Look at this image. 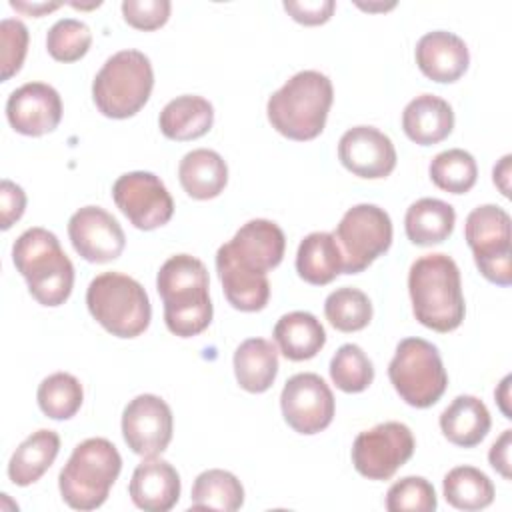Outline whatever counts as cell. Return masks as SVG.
I'll list each match as a JSON object with an SVG mask.
<instances>
[{
	"label": "cell",
	"instance_id": "obj_1",
	"mask_svg": "<svg viewBox=\"0 0 512 512\" xmlns=\"http://www.w3.org/2000/svg\"><path fill=\"white\" fill-rule=\"evenodd\" d=\"M286 250L282 228L266 218L248 220L216 252V272L232 308L258 312L270 300L266 272L276 268Z\"/></svg>",
	"mask_w": 512,
	"mask_h": 512
},
{
	"label": "cell",
	"instance_id": "obj_2",
	"mask_svg": "<svg viewBox=\"0 0 512 512\" xmlns=\"http://www.w3.org/2000/svg\"><path fill=\"white\" fill-rule=\"evenodd\" d=\"M210 278L202 260L192 254H174L158 270L156 290L164 302L166 328L192 338L204 332L212 322Z\"/></svg>",
	"mask_w": 512,
	"mask_h": 512
},
{
	"label": "cell",
	"instance_id": "obj_3",
	"mask_svg": "<svg viewBox=\"0 0 512 512\" xmlns=\"http://www.w3.org/2000/svg\"><path fill=\"white\" fill-rule=\"evenodd\" d=\"M408 292L416 320L434 332L456 330L466 314L458 264L442 252L416 258L408 272Z\"/></svg>",
	"mask_w": 512,
	"mask_h": 512
},
{
	"label": "cell",
	"instance_id": "obj_4",
	"mask_svg": "<svg viewBox=\"0 0 512 512\" xmlns=\"http://www.w3.org/2000/svg\"><path fill=\"white\" fill-rule=\"evenodd\" d=\"M332 100L334 88L330 78L318 70H302L268 98L266 116L282 136L306 142L322 134Z\"/></svg>",
	"mask_w": 512,
	"mask_h": 512
},
{
	"label": "cell",
	"instance_id": "obj_5",
	"mask_svg": "<svg viewBox=\"0 0 512 512\" xmlns=\"http://www.w3.org/2000/svg\"><path fill=\"white\" fill-rule=\"evenodd\" d=\"M12 262L38 304L54 308L72 294L74 266L54 232L40 226L24 230L12 246Z\"/></svg>",
	"mask_w": 512,
	"mask_h": 512
},
{
	"label": "cell",
	"instance_id": "obj_6",
	"mask_svg": "<svg viewBox=\"0 0 512 512\" xmlns=\"http://www.w3.org/2000/svg\"><path fill=\"white\" fill-rule=\"evenodd\" d=\"M122 470V456L106 438H86L76 444L60 470L62 500L74 510L100 508Z\"/></svg>",
	"mask_w": 512,
	"mask_h": 512
},
{
	"label": "cell",
	"instance_id": "obj_7",
	"mask_svg": "<svg viewBox=\"0 0 512 512\" xmlns=\"http://www.w3.org/2000/svg\"><path fill=\"white\" fill-rule=\"evenodd\" d=\"M154 88V70L150 58L134 48L112 54L96 72L92 82V100L96 108L116 120L138 114Z\"/></svg>",
	"mask_w": 512,
	"mask_h": 512
},
{
	"label": "cell",
	"instance_id": "obj_8",
	"mask_svg": "<svg viewBox=\"0 0 512 512\" xmlns=\"http://www.w3.org/2000/svg\"><path fill=\"white\" fill-rule=\"evenodd\" d=\"M86 306L92 318L116 338H136L148 326L152 308L144 286L122 272H102L88 284Z\"/></svg>",
	"mask_w": 512,
	"mask_h": 512
},
{
	"label": "cell",
	"instance_id": "obj_9",
	"mask_svg": "<svg viewBox=\"0 0 512 512\" xmlns=\"http://www.w3.org/2000/svg\"><path fill=\"white\" fill-rule=\"evenodd\" d=\"M388 378L398 396L414 408L436 404L448 386V374L438 348L416 336L398 342L388 364Z\"/></svg>",
	"mask_w": 512,
	"mask_h": 512
},
{
	"label": "cell",
	"instance_id": "obj_10",
	"mask_svg": "<svg viewBox=\"0 0 512 512\" xmlns=\"http://www.w3.org/2000/svg\"><path fill=\"white\" fill-rule=\"evenodd\" d=\"M464 238L480 274L498 286L512 284L510 216L496 204L476 206L464 222Z\"/></svg>",
	"mask_w": 512,
	"mask_h": 512
},
{
	"label": "cell",
	"instance_id": "obj_11",
	"mask_svg": "<svg viewBox=\"0 0 512 512\" xmlns=\"http://www.w3.org/2000/svg\"><path fill=\"white\" fill-rule=\"evenodd\" d=\"M334 238L342 254V272L358 274L390 248L392 220L376 204H356L340 218Z\"/></svg>",
	"mask_w": 512,
	"mask_h": 512
},
{
	"label": "cell",
	"instance_id": "obj_12",
	"mask_svg": "<svg viewBox=\"0 0 512 512\" xmlns=\"http://www.w3.org/2000/svg\"><path fill=\"white\" fill-rule=\"evenodd\" d=\"M412 430L402 422H382L360 432L352 444V464L368 480H388L414 454Z\"/></svg>",
	"mask_w": 512,
	"mask_h": 512
},
{
	"label": "cell",
	"instance_id": "obj_13",
	"mask_svg": "<svg viewBox=\"0 0 512 512\" xmlns=\"http://www.w3.org/2000/svg\"><path fill=\"white\" fill-rule=\"evenodd\" d=\"M112 198L118 210L138 230H156L170 222L174 200L164 182L144 170L126 172L112 184Z\"/></svg>",
	"mask_w": 512,
	"mask_h": 512
},
{
	"label": "cell",
	"instance_id": "obj_14",
	"mask_svg": "<svg viewBox=\"0 0 512 512\" xmlns=\"http://www.w3.org/2000/svg\"><path fill=\"white\" fill-rule=\"evenodd\" d=\"M280 408L286 424L298 434H318L334 418V394L314 372H300L286 380L280 394Z\"/></svg>",
	"mask_w": 512,
	"mask_h": 512
},
{
	"label": "cell",
	"instance_id": "obj_15",
	"mask_svg": "<svg viewBox=\"0 0 512 512\" xmlns=\"http://www.w3.org/2000/svg\"><path fill=\"white\" fill-rule=\"evenodd\" d=\"M172 430V410L156 394H138L122 412L124 442L142 458L162 454L172 440Z\"/></svg>",
	"mask_w": 512,
	"mask_h": 512
},
{
	"label": "cell",
	"instance_id": "obj_16",
	"mask_svg": "<svg viewBox=\"0 0 512 512\" xmlns=\"http://www.w3.org/2000/svg\"><path fill=\"white\" fill-rule=\"evenodd\" d=\"M68 236L74 250L92 264L116 260L126 246L118 220L100 206H82L68 220Z\"/></svg>",
	"mask_w": 512,
	"mask_h": 512
},
{
	"label": "cell",
	"instance_id": "obj_17",
	"mask_svg": "<svg viewBox=\"0 0 512 512\" xmlns=\"http://www.w3.org/2000/svg\"><path fill=\"white\" fill-rule=\"evenodd\" d=\"M338 160L354 176L378 180L396 168V148L378 128L352 126L338 140Z\"/></svg>",
	"mask_w": 512,
	"mask_h": 512
},
{
	"label": "cell",
	"instance_id": "obj_18",
	"mask_svg": "<svg viewBox=\"0 0 512 512\" xmlns=\"http://www.w3.org/2000/svg\"><path fill=\"white\" fill-rule=\"evenodd\" d=\"M6 118L18 134L44 136L62 120V98L46 82H26L8 96Z\"/></svg>",
	"mask_w": 512,
	"mask_h": 512
},
{
	"label": "cell",
	"instance_id": "obj_19",
	"mask_svg": "<svg viewBox=\"0 0 512 512\" xmlns=\"http://www.w3.org/2000/svg\"><path fill=\"white\" fill-rule=\"evenodd\" d=\"M414 56L420 72L440 84L456 82L470 64L466 42L448 30H432L420 36Z\"/></svg>",
	"mask_w": 512,
	"mask_h": 512
},
{
	"label": "cell",
	"instance_id": "obj_20",
	"mask_svg": "<svg viewBox=\"0 0 512 512\" xmlns=\"http://www.w3.org/2000/svg\"><path fill=\"white\" fill-rule=\"evenodd\" d=\"M128 494L140 510L168 512L180 498V476L170 462L148 456L134 468Z\"/></svg>",
	"mask_w": 512,
	"mask_h": 512
},
{
	"label": "cell",
	"instance_id": "obj_21",
	"mask_svg": "<svg viewBox=\"0 0 512 512\" xmlns=\"http://www.w3.org/2000/svg\"><path fill=\"white\" fill-rule=\"evenodd\" d=\"M452 128V106L444 98L434 94H420L412 98L402 112L404 134L420 146H432L442 142L450 136Z\"/></svg>",
	"mask_w": 512,
	"mask_h": 512
},
{
	"label": "cell",
	"instance_id": "obj_22",
	"mask_svg": "<svg viewBox=\"0 0 512 512\" xmlns=\"http://www.w3.org/2000/svg\"><path fill=\"white\" fill-rule=\"evenodd\" d=\"M492 420L486 404L470 394L456 396L440 414V430L460 448L478 446L490 432Z\"/></svg>",
	"mask_w": 512,
	"mask_h": 512
},
{
	"label": "cell",
	"instance_id": "obj_23",
	"mask_svg": "<svg viewBox=\"0 0 512 512\" xmlns=\"http://www.w3.org/2000/svg\"><path fill=\"white\" fill-rule=\"evenodd\" d=\"M178 180L190 198L210 200L226 188L228 166L216 150L196 148L182 156L178 164Z\"/></svg>",
	"mask_w": 512,
	"mask_h": 512
},
{
	"label": "cell",
	"instance_id": "obj_24",
	"mask_svg": "<svg viewBox=\"0 0 512 512\" xmlns=\"http://www.w3.org/2000/svg\"><path fill=\"white\" fill-rule=\"evenodd\" d=\"M272 336L282 356L292 362L314 358L326 344L324 326L314 314L304 310H294L280 316Z\"/></svg>",
	"mask_w": 512,
	"mask_h": 512
},
{
	"label": "cell",
	"instance_id": "obj_25",
	"mask_svg": "<svg viewBox=\"0 0 512 512\" xmlns=\"http://www.w3.org/2000/svg\"><path fill=\"white\" fill-rule=\"evenodd\" d=\"M214 124L212 104L198 94H182L172 98L160 112V132L178 142L204 136Z\"/></svg>",
	"mask_w": 512,
	"mask_h": 512
},
{
	"label": "cell",
	"instance_id": "obj_26",
	"mask_svg": "<svg viewBox=\"0 0 512 512\" xmlns=\"http://www.w3.org/2000/svg\"><path fill=\"white\" fill-rule=\"evenodd\" d=\"M60 450V436L40 428L18 444L8 462V478L16 486H30L54 464Z\"/></svg>",
	"mask_w": 512,
	"mask_h": 512
},
{
	"label": "cell",
	"instance_id": "obj_27",
	"mask_svg": "<svg viewBox=\"0 0 512 512\" xmlns=\"http://www.w3.org/2000/svg\"><path fill=\"white\" fill-rule=\"evenodd\" d=\"M278 374V350L266 338H248L234 352V376L252 394L266 392Z\"/></svg>",
	"mask_w": 512,
	"mask_h": 512
},
{
	"label": "cell",
	"instance_id": "obj_28",
	"mask_svg": "<svg viewBox=\"0 0 512 512\" xmlns=\"http://www.w3.org/2000/svg\"><path fill=\"white\" fill-rule=\"evenodd\" d=\"M454 224V208L438 198H420L412 202L404 216L406 236L416 246H434L448 240Z\"/></svg>",
	"mask_w": 512,
	"mask_h": 512
},
{
	"label": "cell",
	"instance_id": "obj_29",
	"mask_svg": "<svg viewBox=\"0 0 512 512\" xmlns=\"http://www.w3.org/2000/svg\"><path fill=\"white\" fill-rule=\"evenodd\" d=\"M298 276L314 286L330 284L342 272V254L330 232H310L296 252Z\"/></svg>",
	"mask_w": 512,
	"mask_h": 512
},
{
	"label": "cell",
	"instance_id": "obj_30",
	"mask_svg": "<svg viewBox=\"0 0 512 512\" xmlns=\"http://www.w3.org/2000/svg\"><path fill=\"white\" fill-rule=\"evenodd\" d=\"M244 504V488L240 480L220 468L204 470L196 476L190 494V508L194 510H224L234 512Z\"/></svg>",
	"mask_w": 512,
	"mask_h": 512
},
{
	"label": "cell",
	"instance_id": "obj_31",
	"mask_svg": "<svg viewBox=\"0 0 512 512\" xmlns=\"http://www.w3.org/2000/svg\"><path fill=\"white\" fill-rule=\"evenodd\" d=\"M442 492L450 506L466 512L482 510L494 500L492 480L474 466H456L442 480Z\"/></svg>",
	"mask_w": 512,
	"mask_h": 512
},
{
	"label": "cell",
	"instance_id": "obj_32",
	"mask_svg": "<svg viewBox=\"0 0 512 512\" xmlns=\"http://www.w3.org/2000/svg\"><path fill=\"white\" fill-rule=\"evenodd\" d=\"M36 400L40 410L52 420L72 418L84 400L82 384L68 372H54L38 384Z\"/></svg>",
	"mask_w": 512,
	"mask_h": 512
},
{
	"label": "cell",
	"instance_id": "obj_33",
	"mask_svg": "<svg viewBox=\"0 0 512 512\" xmlns=\"http://www.w3.org/2000/svg\"><path fill=\"white\" fill-rule=\"evenodd\" d=\"M428 174L440 190L450 194H466L476 184L478 166L470 152L450 148L432 158Z\"/></svg>",
	"mask_w": 512,
	"mask_h": 512
},
{
	"label": "cell",
	"instance_id": "obj_34",
	"mask_svg": "<svg viewBox=\"0 0 512 512\" xmlns=\"http://www.w3.org/2000/svg\"><path fill=\"white\" fill-rule=\"evenodd\" d=\"M324 316L340 332H358L372 320V302L362 290L342 286L328 294Z\"/></svg>",
	"mask_w": 512,
	"mask_h": 512
},
{
	"label": "cell",
	"instance_id": "obj_35",
	"mask_svg": "<svg viewBox=\"0 0 512 512\" xmlns=\"http://www.w3.org/2000/svg\"><path fill=\"white\" fill-rule=\"evenodd\" d=\"M328 370L336 388L348 394L364 392L374 380L372 360L358 344H342L334 352Z\"/></svg>",
	"mask_w": 512,
	"mask_h": 512
},
{
	"label": "cell",
	"instance_id": "obj_36",
	"mask_svg": "<svg viewBox=\"0 0 512 512\" xmlns=\"http://www.w3.org/2000/svg\"><path fill=\"white\" fill-rule=\"evenodd\" d=\"M92 44V32L88 24L76 18L56 20L46 34V50L58 62L80 60Z\"/></svg>",
	"mask_w": 512,
	"mask_h": 512
},
{
	"label": "cell",
	"instance_id": "obj_37",
	"mask_svg": "<svg viewBox=\"0 0 512 512\" xmlns=\"http://www.w3.org/2000/svg\"><path fill=\"white\" fill-rule=\"evenodd\" d=\"M436 506V490L422 476L400 478L386 492L388 512H432Z\"/></svg>",
	"mask_w": 512,
	"mask_h": 512
},
{
	"label": "cell",
	"instance_id": "obj_38",
	"mask_svg": "<svg viewBox=\"0 0 512 512\" xmlns=\"http://www.w3.org/2000/svg\"><path fill=\"white\" fill-rule=\"evenodd\" d=\"M2 40V82L10 80L24 64L28 50V28L18 18H4L0 22Z\"/></svg>",
	"mask_w": 512,
	"mask_h": 512
},
{
	"label": "cell",
	"instance_id": "obj_39",
	"mask_svg": "<svg viewBox=\"0 0 512 512\" xmlns=\"http://www.w3.org/2000/svg\"><path fill=\"white\" fill-rule=\"evenodd\" d=\"M170 0H124L122 16L136 30H156L170 18Z\"/></svg>",
	"mask_w": 512,
	"mask_h": 512
},
{
	"label": "cell",
	"instance_id": "obj_40",
	"mask_svg": "<svg viewBox=\"0 0 512 512\" xmlns=\"http://www.w3.org/2000/svg\"><path fill=\"white\" fill-rule=\"evenodd\" d=\"M284 10L304 26H318L330 20L334 14V0H286Z\"/></svg>",
	"mask_w": 512,
	"mask_h": 512
},
{
	"label": "cell",
	"instance_id": "obj_41",
	"mask_svg": "<svg viewBox=\"0 0 512 512\" xmlns=\"http://www.w3.org/2000/svg\"><path fill=\"white\" fill-rule=\"evenodd\" d=\"M26 210V192L16 182L4 178L0 184V228L8 230Z\"/></svg>",
	"mask_w": 512,
	"mask_h": 512
},
{
	"label": "cell",
	"instance_id": "obj_42",
	"mask_svg": "<svg viewBox=\"0 0 512 512\" xmlns=\"http://www.w3.org/2000/svg\"><path fill=\"white\" fill-rule=\"evenodd\" d=\"M510 448H512V430H504L500 438L490 446V452H488L490 466L504 480H510Z\"/></svg>",
	"mask_w": 512,
	"mask_h": 512
},
{
	"label": "cell",
	"instance_id": "obj_43",
	"mask_svg": "<svg viewBox=\"0 0 512 512\" xmlns=\"http://www.w3.org/2000/svg\"><path fill=\"white\" fill-rule=\"evenodd\" d=\"M10 6L22 14H28V16H34V18H40L56 8L62 6V2H26V0H10Z\"/></svg>",
	"mask_w": 512,
	"mask_h": 512
},
{
	"label": "cell",
	"instance_id": "obj_44",
	"mask_svg": "<svg viewBox=\"0 0 512 512\" xmlns=\"http://www.w3.org/2000/svg\"><path fill=\"white\" fill-rule=\"evenodd\" d=\"M510 160H512V156L506 154V156L494 166V170H492V180H494V184L500 188V192H502L504 196H510Z\"/></svg>",
	"mask_w": 512,
	"mask_h": 512
},
{
	"label": "cell",
	"instance_id": "obj_45",
	"mask_svg": "<svg viewBox=\"0 0 512 512\" xmlns=\"http://www.w3.org/2000/svg\"><path fill=\"white\" fill-rule=\"evenodd\" d=\"M508 382H510V376H506V378L502 380L500 390H498V392H494V396H496V400L500 402V408H502V412L506 414V418H512V416H510V412H508V410H506V406H504V402L508 400Z\"/></svg>",
	"mask_w": 512,
	"mask_h": 512
},
{
	"label": "cell",
	"instance_id": "obj_46",
	"mask_svg": "<svg viewBox=\"0 0 512 512\" xmlns=\"http://www.w3.org/2000/svg\"><path fill=\"white\" fill-rule=\"evenodd\" d=\"M394 6H396L394 2H390V4H362V2H358V8L368 10V12H374V10H388V8H394Z\"/></svg>",
	"mask_w": 512,
	"mask_h": 512
}]
</instances>
